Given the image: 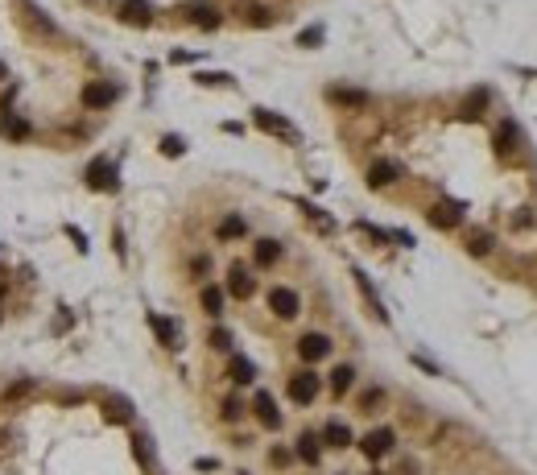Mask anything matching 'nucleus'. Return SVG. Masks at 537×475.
I'll return each mask as SVG.
<instances>
[{
	"mask_svg": "<svg viewBox=\"0 0 537 475\" xmlns=\"http://www.w3.org/2000/svg\"><path fill=\"white\" fill-rule=\"evenodd\" d=\"M318 389H322V376L310 372V368H302V372H294V376L285 381V392H289V401H294V405H314Z\"/></svg>",
	"mask_w": 537,
	"mask_h": 475,
	"instance_id": "1",
	"label": "nucleus"
},
{
	"mask_svg": "<svg viewBox=\"0 0 537 475\" xmlns=\"http://www.w3.org/2000/svg\"><path fill=\"white\" fill-rule=\"evenodd\" d=\"M397 446V430H389V426H376V430H368L364 438H359V451L376 463V459H385L389 451Z\"/></svg>",
	"mask_w": 537,
	"mask_h": 475,
	"instance_id": "2",
	"label": "nucleus"
},
{
	"mask_svg": "<svg viewBox=\"0 0 537 475\" xmlns=\"http://www.w3.org/2000/svg\"><path fill=\"white\" fill-rule=\"evenodd\" d=\"M268 310H273L277 318H285V322H289V318H298V314H302V298H298L289 285H273V290H268Z\"/></svg>",
	"mask_w": 537,
	"mask_h": 475,
	"instance_id": "3",
	"label": "nucleus"
},
{
	"mask_svg": "<svg viewBox=\"0 0 537 475\" xmlns=\"http://www.w3.org/2000/svg\"><path fill=\"white\" fill-rule=\"evenodd\" d=\"M182 13H186V21L199 25V29H220V25H224V13H220L211 0H190Z\"/></svg>",
	"mask_w": 537,
	"mask_h": 475,
	"instance_id": "4",
	"label": "nucleus"
},
{
	"mask_svg": "<svg viewBox=\"0 0 537 475\" xmlns=\"http://www.w3.org/2000/svg\"><path fill=\"white\" fill-rule=\"evenodd\" d=\"M331 335H322V331H306L302 339H298V355L306 360V364H318V360H327L331 355Z\"/></svg>",
	"mask_w": 537,
	"mask_h": 475,
	"instance_id": "5",
	"label": "nucleus"
},
{
	"mask_svg": "<svg viewBox=\"0 0 537 475\" xmlns=\"http://www.w3.org/2000/svg\"><path fill=\"white\" fill-rule=\"evenodd\" d=\"M227 294L240 298V302H248V298L257 294V277H252L244 264H231V269H227Z\"/></svg>",
	"mask_w": 537,
	"mask_h": 475,
	"instance_id": "6",
	"label": "nucleus"
},
{
	"mask_svg": "<svg viewBox=\"0 0 537 475\" xmlns=\"http://www.w3.org/2000/svg\"><path fill=\"white\" fill-rule=\"evenodd\" d=\"M116 95H120V91H116L112 83H87L79 99H83V108L99 112V108H112V104H116Z\"/></svg>",
	"mask_w": 537,
	"mask_h": 475,
	"instance_id": "7",
	"label": "nucleus"
},
{
	"mask_svg": "<svg viewBox=\"0 0 537 475\" xmlns=\"http://www.w3.org/2000/svg\"><path fill=\"white\" fill-rule=\"evenodd\" d=\"M87 186L91 190H116V166L108 157H95L87 166Z\"/></svg>",
	"mask_w": 537,
	"mask_h": 475,
	"instance_id": "8",
	"label": "nucleus"
},
{
	"mask_svg": "<svg viewBox=\"0 0 537 475\" xmlns=\"http://www.w3.org/2000/svg\"><path fill=\"white\" fill-rule=\"evenodd\" d=\"M397 178H401V166H397V162H385V157H380V162L368 166V186H372V190H385V186H393Z\"/></svg>",
	"mask_w": 537,
	"mask_h": 475,
	"instance_id": "9",
	"label": "nucleus"
},
{
	"mask_svg": "<svg viewBox=\"0 0 537 475\" xmlns=\"http://www.w3.org/2000/svg\"><path fill=\"white\" fill-rule=\"evenodd\" d=\"M252 120H257V129L273 132V136L298 141V132H294V125H289V120H281V116H273V112H265V108H257V112H252Z\"/></svg>",
	"mask_w": 537,
	"mask_h": 475,
	"instance_id": "10",
	"label": "nucleus"
},
{
	"mask_svg": "<svg viewBox=\"0 0 537 475\" xmlns=\"http://www.w3.org/2000/svg\"><path fill=\"white\" fill-rule=\"evenodd\" d=\"M124 25H149L153 21V4L149 0H120V13H116Z\"/></svg>",
	"mask_w": 537,
	"mask_h": 475,
	"instance_id": "11",
	"label": "nucleus"
},
{
	"mask_svg": "<svg viewBox=\"0 0 537 475\" xmlns=\"http://www.w3.org/2000/svg\"><path fill=\"white\" fill-rule=\"evenodd\" d=\"M252 413H257V422H261L265 430H277V426H281V413H277V405H273V397H268L265 389L252 397Z\"/></svg>",
	"mask_w": 537,
	"mask_h": 475,
	"instance_id": "12",
	"label": "nucleus"
},
{
	"mask_svg": "<svg viewBox=\"0 0 537 475\" xmlns=\"http://www.w3.org/2000/svg\"><path fill=\"white\" fill-rule=\"evenodd\" d=\"M430 223L443 227V232H450V227L463 223V207H459V203H434V207H430Z\"/></svg>",
	"mask_w": 537,
	"mask_h": 475,
	"instance_id": "13",
	"label": "nucleus"
},
{
	"mask_svg": "<svg viewBox=\"0 0 537 475\" xmlns=\"http://www.w3.org/2000/svg\"><path fill=\"white\" fill-rule=\"evenodd\" d=\"M327 99L339 108H368V91L359 87H327Z\"/></svg>",
	"mask_w": 537,
	"mask_h": 475,
	"instance_id": "14",
	"label": "nucleus"
},
{
	"mask_svg": "<svg viewBox=\"0 0 537 475\" xmlns=\"http://www.w3.org/2000/svg\"><path fill=\"white\" fill-rule=\"evenodd\" d=\"M149 327H153V335H157V343H162V347H170V351L182 347L178 343V327H174L166 314H149Z\"/></svg>",
	"mask_w": 537,
	"mask_h": 475,
	"instance_id": "15",
	"label": "nucleus"
},
{
	"mask_svg": "<svg viewBox=\"0 0 537 475\" xmlns=\"http://www.w3.org/2000/svg\"><path fill=\"white\" fill-rule=\"evenodd\" d=\"M488 104H492V95H488V87H475V91H471V95L463 99V108H459V112H463V120H480Z\"/></svg>",
	"mask_w": 537,
	"mask_h": 475,
	"instance_id": "16",
	"label": "nucleus"
},
{
	"mask_svg": "<svg viewBox=\"0 0 537 475\" xmlns=\"http://www.w3.org/2000/svg\"><path fill=\"white\" fill-rule=\"evenodd\" d=\"M322 442H327V446H335V451H348L356 438H352V430H348L343 422H335V418H331V422L322 426Z\"/></svg>",
	"mask_w": 537,
	"mask_h": 475,
	"instance_id": "17",
	"label": "nucleus"
},
{
	"mask_svg": "<svg viewBox=\"0 0 537 475\" xmlns=\"http://www.w3.org/2000/svg\"><path fill=\"white\" fill-rule=\"evenodd\" d=\"M277 260H281V244L277 240H257L252 244V264L257 269H273Z\"/></svg>",
	"mask_w": 537,
	"mask_h": 475,
	"instance_id": "18",
	"label": "nucleus"
},
{
	"mask_svg": "<svg viewBox=\"0 0 537 475\" xmlns=\"http://www.w3.org/2000/svg\"><path fill=\"white\" fill-rule=\"evenodd\" d=\"M492 248H496V236L488 227H471V232H467V253H471V257H488Z\"/></svg>",
	"mask_w": 537,
	"mask_h": 475,
	"instance_id": "19",
	"label": "nucleus"
},
{
	"mask_svg": "<svg viewBox=\"0 0 537 475\" xmlns=\"http://www.w3.org/2000/svg\"><path fill=\"white\" fill-rule=\"evenodd\" d=\"M517 145H521L517 125H513V120H504V125L496 129V153H500V157H513V153H517Z\"/></svg>",
	"mask_w": 537,
	"mask_h": 475,
	"instance_id": "20",
	"label": "nucleus"
},
{
	"mask_svg": "<svg viewBox=\"0 0 537 475\" xmlns=\"http://www.w3.org/2000/svg\"><path fill=\"white\" fill-rule=\"evenodd\" d=\"M227 376H231L236 385H252V381H257V364H252V360H244V355H231Z\"/></svg>",
	"mask_w": 537,
	"mask_h": 475,
	"instance_id": "21",
	"label": "nucleus"
},
{
	"mask_svg": "<svg viewBox=\"0 0 537 475\" xmlns=\"http://www.w3.org/2000/svg\"><path fill=\"white\" fill-rule=\"evenodd\" d=\"M302 463H310V467H318L322 463V446H318V434H302L298 438V451H294Z\"/></svg>",
	"mask_w": 537,
	"mask_h": 475,
	"instance_id": "22",
	"label": "nucleus"
},
{
	"mask_svg": "<svg viewBox=\"0 0 537 475\" xmlns=\"http://www.w3.org/2000/svg\"><path fill=\"white\" fill-rule=\"evenodd\" d=\"M199 302H203V314H207V318H220V314H224V290H220V285H203Z\"/></svg>",
	"mask_w": 537,
	"mask_h": 475,
	"instance_id": "23",
	"label": "nucleus"
},
{
	"mask_svg": "<svg viewBox=\"0 0 537 475\" xmlns=\"http://www.w3.org/2000/svg\"><path fill=\"white\" fill-rule=\"evenodd\" d=\"M352 277H356V285H359V294H364V302H368V310H372V314H376V318H380V322H385V318H389V314H385V306H380V298H376V290H372V281H368V277H364V273H352Z\"/></svg>",
	"mask_w": 537,
	"mask_h": 475,
	"instance_id": "24",
	"label": "nucleus"
},
{
	"mask_svg": "<svg viewBox=\"0 0 537 475\" xmlns=\"http://www.w3.org/2000/svg\"><path fill=\"white\" fill-rule=\"evenodd\" d=\"M352 385H356V368H352V364H339V368L331 372V392H335V397H343Z\"/></svg>",
	"mask_w": 537,
	"mask_h": 475,
	"instance_id": "25",
	"label": "nucleus"
},
{
	"mask_svg": "<svg viewBox=\"0 0 537 475\" xmlns=\"http://www.w3.org/2000/svg\"><path fill=\"white\" fill-rule=\"evenodd\" d=\"M103 413H108V422H133V405L124 397H108L103 401Z\"/></svg>",
	"mask_w": 537,
	"mask_h": 475,
	"instance_id": "26",
	"label": "nucleus"
},
{
	"mask_svg": "<svg viewBox=\"0 0 537 475\" xmlns=\"http://www.w3.org/2000/svg\"><path fill=\"white\" fill-rule=\"evenodd\" d=\"M244 232H248V223H244L240 215H224V219H220V227H215V236H220V240H240Z\"/></svg>",
	"mask_w": 537,
	"mask_h": 475,
	"instance_id": "27",
	"label": "nucleus"
},
{
	"mask_svg": "<svg viewBox=\"0 0 537 475\" xmlns=\"http://www.w3.org/2000/svg\"><path fill=\"white\" fill-rule=\"evenodd\" d=\"M244 21H248L252 29H268V25L277 21V13H273V8H265V4H248V13H244Z\"/></svg>",
	"mask_w": 537,
	"mask_h": 475,
	"instance_id": "28",
	"label": "nucleus"
},
{
	"mask_svg": "<svg viewBox=\"0 0 537 475\" xmlns=\"http://www.w3.org/2000/svg\"><path fill=\"white\" fill-rule=\"evenodd\" d=\"M385 401H389V392L385 389H364L359 392V413H380Z\"/></svg>",
	"mask_w": 537,
	"mask_h": 475,
	"instance_id": "29",
	"label": "nucleus"
},
{
	"mask_svg": "<svg viewBox=\"0 0 537 475\" xmlns=\"http://www.w3.org/2000/svg\"><path fill=\"white\" fill-rule=\"evenodd\" d=\"M0 132L13 136V141H25V136H29V125H25L21 116H4V120H0Z\"/></svg>",
	"mask_w": 537,
	"mask_h": 475,
	"instance_id": "30",
	"label": "nucleus"
},
{
	"mask_svg": "<svg viewBox=\"0 0 537 475\" xmlns=\"http://www.w3.org/2000/svg\"><path fill=\"white\" fill-rule=\"evenodd\" d=\"M220 418H224V422H240V418H244V405H240V397H227L224 405H220Z\"/></svg>",
	"mask_w": 537,
	"mask_h": 475,
	"instance_id": "31",
	"label": "nucleus"
},
{
	"mask_svg": "<svg viewBox=\"0 0 537 475\" xmlns=\"http://www.w3.org/2000/svg\"><path fill=\"white\" fill-rule=\"evenodd\" d=\"M207 343L215 347V351H227V347H231V331H227V327H215V331L207 335Z\"/></svg>",
	"mask_w": 537,
	"mask_h": 475,
	"instance_id": "32",
	"label": "nucleus"
},
{
	"mask_svg": "<svg viewBox=\"0 0 537 475\" xmlns=\"http://www.w3.org/2000/svg\"><path fill=\"white\" fill-rule=\"evenodd\" d=\"M25 392H34V381H17V385H8V389H4V401H21Z\"/></svg>",
	"mask_w": 537,
	"mask_h": 475,
	"instance_id": "33",
	"label": "nucleus"
},
{
	"mask_svg": "<svg viewBox=\"0 0 537 475\" xmlns=\"http://www.w3.org/2000/svg\"><path fill=\"white\" fill-rule=\"evenodd\" d=\"M318 42H322V25H310V29H302V34H298V45H306V50L318 45Z\"/></svg>",
	"mask_w": 537,
	"mask_h": 475,
	"instance_id": "34",
	"label": "nucleus"
},
{
	"mask_svg": "<svg viewBox=\"0 0 537 475\" xmlns=\"http://www.w3.org/2000/svg\"><path fill=\"white\" fill-rule=\"evenodd\" d=\"M289 459H294V455H289L285 446H273V451H268V463H273V467H289Z\"/></svg>",
	"mask_w": 537,
	"mask_h": 475,
	"instance_id": "35",
	"label": "nucleus"
},
{
	"mask_svg": "<svg viewBox=\"0 0 537 475\" xmlns=\"http://www.w3.org/2000/svg\"><path fill=\"white\" fill-rule=\"evenodd\" d=\"M162 153L166 157H182V136H166L162 141Z\"/></svg>",
	"mask_w": 537,
	"mask_h": 475,
	"instance_id": "36",
	"label": "nucleus"
},
{
	"mask_svg": "<svg viewBox=\"0 0 537 475\" xmlns=\"http://www.w3.org/2000/svg\"><path fill=\"white\" fill-rule=\"evenodd\" d=\"M207 269H211V260H207V257H194V260H190V273H194V277H203Z\"/></svg>",
	"mask_w": 537,
	"mask_h": 475,
	"instance_id": "37",
	"label": "nucleus"
},
{
	"mask_svg": "<svg viewBox=\"0 0 537 475\" xmlns=\"http://www.w3.org/2000/svg\"><path fill=\"white\" fill-rule=\"evenodd\" d=\"M199 83L211 87V83H227V75H199Z\"/></svg>",
	"mask_w": 537,
	"mask_h": 475,
	"instance_id": "38",
	"label": "nucleus"
},
{
	"mask_svg": "<svg viewBox=\"0 0 537 475\" xmlns=\"http://www.w3.org/2000/svg\"><path fill=\"white\" fill-rule=\"evenodd\" d=\"M0 302H4V285H0Z\"/></svg>",
	"mask_w": 537,
	"mask_h": 475,
	"instance_id": "39",
	"label": "nucleus"
},
{
	"mask_svg": "<svg viewBox=\"0 0 537 475\" xmlns=\"http://www.w3.org/2000/svg\"><path fill=\"white\" fill-rule=\"evenodd\" d=\"M372 475H385V472H372Z\"/></svg>",
	"mask_w": 537,
	"mask_h": 475,
	"instance_id": "40",
	"label": "nucleus"
}]
</instances>
